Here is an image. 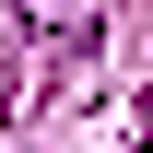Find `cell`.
Wrapping results in <instances>:
<instances>
[{
	"label": "cell",
	"mask_w": 153,
	"mask_h": 153,
	"mask_svg": "<svg viewBox=\"0 0 153 153\" xmlns=\"http://www.w3.org/2000/svg\"><path fill=\"white\" fill-rule=\"evenodd\" d=\"M141 153H153V141H141Z\"/></svg>",
	"instance_id": "2"
},
{
	"label": "cell",
	"mask_w": 153,
	"mask_h": 153,
	"mask_svg": "<svg viewBox=\"0 0 153 153\" xmlns=\"http://www.w3.org/2000/svg\"><path fill=\"white\" fill-rule=\"evenodd\" d=\"M12 12H24V36H82L94 0H12Z\"/></svg>",
	"instance_id": "1"
}]
</instances>
